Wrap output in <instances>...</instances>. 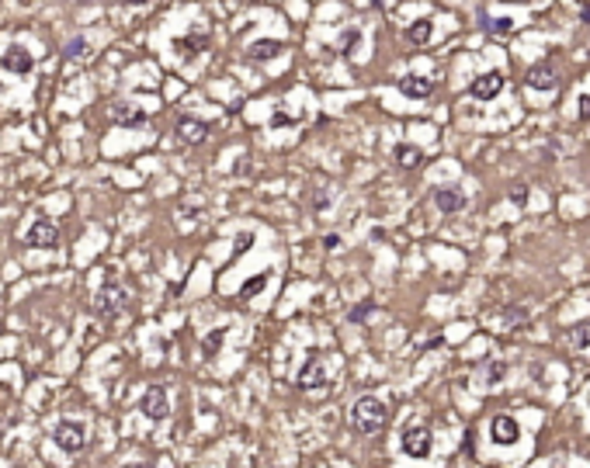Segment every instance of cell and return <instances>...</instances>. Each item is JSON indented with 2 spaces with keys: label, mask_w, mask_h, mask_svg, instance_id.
I'll return each instance as SVG.
<instances>
[{
  "label": "cell",
  "mask_w": 590,
  "mask_h": 468,
  "mask_svg": "<svg viewBox=\"0 0 590 468\" xmlns=\"http://www.w3.org/2000/svg\"><path fill=\"white\" fill-rule=\"evenodd\" d=\"M351 426L358 433H379L385 426V406H382L379 395H361L351 406Z\"/></svg>",
  "instance_id": "obj_1"
},
{
  "label": "cell",
  "mask_w": 590,
  "mask_h": 468,
  "mask_svg": "<svg viewBox=\"0 0 590 468\" xmlns=\"http://www.w3.org/2000/svg\"><path fill=\"white\" fill-rule=\"evenodd\" d=\"M52 444H56L59 451H66V455H80L87 448L84 424H77V420H59L56 430H52Z\"/></svg>",
  "instance_id": "obj_2"
},
{
  "label": "cell",
  "mask_w": 590,
  "mask_h": 468,
  "mask_svg": "<svg viewBox=\"0 0 590 468\" xmlns=\"http://www.w3.org/2000/svg\"><path fill=\"white\" fill-rule=\"evenodd\" d=\"M56 243H59V226L52 218H35L25 233V247L32 250H52Z\"/></svg>",
  "instance_id": "obj_3"
},
{
  "label": "cell",
  "mask_w": 590,
  "mask_h": 468,
  "mask_svg": "<svg viewBox=\"0 0 590 468\" xmlns=\"http://www.w3.org/2000/svg\"><path fill=\"white\" fill-rule=\"evenodd\" d=\"M139 410L146 413V420H167L170 413V399H167V388L164 385H150L146 392H143V402H139Z\"/></svg>",
  "instance_id": "obj_4"
},
{
  "label": "cell",
  "mask_w": 590,
  "mask_h": 468,
  "mask_svg": "<svg viewBox=\"0 0 590 468\" xmlns=\"http://www.w3.org/2000/svg\"><path fill=\"white\" fill-rule=\"evenodd\" d=\"M122 309H126V292H122V285L108 281V285L97 292V312H101L104 319H112V316H119Z\"/></svg>",
  "instance_id": "obj_5"
},
{
  "label": "cell",
  "mask_w": 590,
  "mask_h": 468,
  "mask_svg": "<svg viewBox=\"0 0 590 468\" xmlns=\"http://www.w3.org/2000/svg\"><path fill=\"white\" fill-rule=\"evenodd\" d=\"M403 455H410V458H427L431 455V430L427 426H410L403 433Z\"/></svg>",
  "instance_id": "obj_6"
},
{
  "label": "cell",
  "mask_w": 590,
  "mask_h": 468,
  "mask_svg": "<svg viewBox=\"0 0 590 468\" xmlns=\"http://www.w3.org/2000/svg\"><path fill=\"white\" fill-rule=\"evenodd\" d=\"M4 70L7 73H18V77H25V73H32V66H35V59H32V52L25 49V45H11L7 52H4Z\"/></svg>",
  "instance_id": "obj_7"
},
{
  "label": "cell",
  "mask_w": 590,
  "mask_h": 468,
  "mask_svg": "<svg viewBox=\"0 0 590 468\" xmlns=\"http://www.w3.org/2000/svg\"><path fill=\"white\" fill-rule=\"evenodd\" d=\"M524 84L531 87V90H552V87L559 84L555 63H538V66H531V70L524 73Z\"/></svg>",
  "instance_id": "obj_8"
},
{
  "label": "cell",
  "mask_w": 590,
  "mask_h": 468,
  "mask_svg": "<svg viewBox=\"0 0 590 468\" xmlns=\"http://www.w3.org/2000/svg\"><path fill=\"white\" fill-rule=\"evenodd\" d=\"M490 433H493V441H497V444H517V437H521V426H517V420H514L510 413H500V417H493Z\"/></svg>",
  "instance_id": "obj_9"
},
{
  "label": "cell",
  "mask_w": 590,
  "mask_h": 468,
  "mask_svg": "<svg viewBox=\"0 0 590 468\" xmlns=\"http://www.w3.org/2000/svg\"><path fill=\"white\" fill-rule=\"evenodd\" d=\"M299 385L302 388H323L327 385V371H323V361L320 357H309L299 371Z\"/></svg>",
  "instance_id": "obj_10"
},
{
  "label": "cell",
  "mask_w": 590,
  "mask_h": 468,
  "mask_svg": "<svg viewBox=\"0 0 590 468\" xmlns=\"http://www.w3.org/2000/svg\"><path fill=\"white\" fill-rule=\"evenodd\" d=\"M177 135H181L188 146H198V142L209 135V125L198 122V118H191V115H184V118H177Z\"/></svg>",
  "instance_id": "obj_11"
},
{
  "label": "cell",
  "mask_w": 590,
  "mask_h": 468,
  "mask_svg": "<svg viewBox=\"0 0 590 468\" xmlns=\"http://www.w3.org/2000/svg\"><path fill=\"white\" fill-rule=\"evenodd\" d=\"M500 87H504V77H500V73H483V77L472 84V94H476L479 101H490V97L500 94Z\"/></svg>",
  "instance_id": "obj_12"
},
{
  "label": "cell",
  "mask_w": 590,
  "mask_h": 468,
  "mask_svg": "<svg viewBox=\"0 0 590 468\" xmlns=\"http://www.w3.org/2000/svg\"><path fill=\"white\" fill-rule=\"evenodd\" d=\"M434 205H438L441 212H459L465 205V198L455 187H441V191H434Z\"/></svg>",
  "instance_id": "obj_13"
},
{
  "label": "cell",
  "mask_w": 590,
  "mask_h": 468,
  "mask_svg": "<svg viewBox=\"0 0 590 468\" xmlns=\"http://www.w3.org/2000/svg\"><path fill=\"white\" fill-rule=\"evenodd\" d=\"M399 90H403L407 97H427V94L434 90V80H427V77H403V80H399Z\"/></svg>",
  "instance_id": "obj_14"
},
{
  "label": "cell",
  "mask_w": 590,
  "mask_h": 468,
  "mask_svg": "<svg viewBox=\"0 0 590 468\" xmlns=\"http://www.w3.org/2000/svg\"><path fill=\"white\" fill-rule=\"evenodd\" d=\"M112 115H115L119 125H143V122H146V115H143L139 108H132V104H115Z\"/></svg>",
  "instance_id": "obj_15"
},
{
  "label": "cell",
  "mask_w": 590,
  "mask_h": 468,
  "mask_svg": "<svg viewBox=\"0 0 590 468\" xmlns=\"http://www.w3.org/2000/svg\"><path fill=\"white\" fill-rule=\"evenodd\" d=\"M431 32H434V28H431V18H421V21H414V25L407 28V39L414 45H423V42H431Z\"/></svg>",
  "instance_id": "obj_16"
},
{
  "label": "cell",
  "mask_w": 590,
  "mask_h": 468,
  "mask_svg": "<svg viewBox=\"0 0 590 468\" xmlns=\"http://www.w3.org/2000/svg\"><path fill=\"white\" fill-rule=\"evenodd\" d=\"M278 52H282V45H278V42H253L251 49H247V56H251V59H275Z\"/></svg>",
  "instance_id": "obj_17"
},
{
  "label": "cell",
  "mask_w": 590,
  "mask_h": 468,
  "mask_svg": "<svg viewBox=\"0 0 590 468\" xmlns=\"http://www.w3.org/2000/svg\"><path fill=\"white\" fill-rule=\"evenodd\" d=\"M87 52H90L87 39H70L63 45V59H87Z\"/></svg>",
  "instance_id": "obj_18"
},
{
  "label": "cell",
  "mask_w": 590,
  "mask_h": 468,
  "mask_svg": "<svg viewBox=\"0 0 590 468\" xmlns=\"http://www.w3.org/2000/svg\"><path fill=\"white\" fill-rule=\"evenodd\" d=\"M396 160H399L403 167H417L423 156H421V149H417V146H396Z\"/></svg>",
  "instance_id": "obj_19"
},
{
  "label": "cell",
  "mask_w": 590,
  "mask_h": 468,
  "mask_svg": "<svg viewBox=\"0 0 590 468\" xmlns=\"http://www.w3.org/2000/svg\"><path fill=\"white\" fill-rule=\"evenodd\" d=\"M570 337H573V343H577L580 350H587V347H590V319H584V323H577Z\"/></svg>",
  "instance_id": "obj_20"
},
{
  "label": "cell",
  "mask_w": 590,
  "mask_h": 468,
  "mask_svg": "<svg viewBox=\"0 0 590 468\" xmlns=\"http://www.w3.org/2000/svg\"><path fill=\"white\" fill-rule=\"evenodd\" d=\"M264 285H267V274H257V278H251V281H247V285L240 288V295L251 298V295H257V292H260Z\"/></svg>",
  "instance_id": "obj_21"
},
{
  "label": "cell",
  "mask_w": 590,
  "mask_h": 468,
  "mask_svg": "<svg viewBox=\"0 0 590 468\" xmlns=\"http://www.w3.org/2000/svg\"><path fill=\"white\" fill-rule=\"evenodd\" d=\"M372 312H375V305H372V302H361V305H354V309H351V319H354V323H361V319H368Z\"/></svg>",
  "instance_id": "obj_22"
},
{
  "label": "cell",
  "mask_w": 590,
  "mask_h": 468,
  "mask_svg": "<svg viewBox=\"0 0 590 468\" xmlns=\"http://www.w3.org/2000/svg\"><path fill=\"white\" fill-rule=\"evenodd\" d=\"M222 337H226V330H215V333H212L209 340H205V354H215V347L222 343Z\"/></svg>",
  "instance_id": "obj_23"
},
{
  "label": "cell",
  "mask_w": 590,
  "mask_h": 468,
  "mask_svg": "<svg viewBox=\"0 0 590 468\" xmlns=\"http://www.w3.org/2000/svg\"><path fill=\"white\" fill-rule=\"evenodd\" d=\"M490 28H493V32H497V35H507V32H510V28H514V21H510V18H500V21H493V25H490Z\"/></svg>",
  "instance_id": "obj_24"
},
{
  "label": "cell",
  "mask_w": 590,
  "mask_h": 468,
  "mask_svg": "<svg viewBox=\"0 0 590 468\" xmlns=\"http://www.w3.org/2000/svg\"><path fill=\"white\" fill-rule=\"evenodd\" d=\"M580 118H590V97L587 94L580 97Z\"/></svg>",
  "instance_id": "obj_25"
},
{
  "label": "cell",
  "mask_w": 590,
  "mask_h": 468,
  "mask_svg": "<svg viewBox=\"0 0 590 468\" xmlns=\"http://www.w3.org/2000/svg\"><path fill=\"white\" fill-rule=\"evenodd\" d=\"M500 375H504V364H493V368H490V382H497Z\"/></svg>",
  "instance_id": "obj_26"
},
{
  "label": "cell",
  "mask_w": 590,
  "mask_h": 468,
  "mask_svg": "<svg viewBox=\"0 0 590 468\" xmlns=\"http://www.w3.org/2000/svg\"><path fill=\"white\" fill-rule=\"evenodd\" d=\"M323 243H327V250H337V247H340V240H337V236H327Z\"/></svg>",
  "instance_id": "obj_27"
},
{
  "label": "cell",
  "mask_w": 590,
  "mask_h": 468,
  "mask_svg": "<svg viewBox=\"0 0 590 468\" xmlns=\"http://www.w3.org/2000/svg\"><path fill=\"white\" fill-rule=\"evenodd\" d=\"M128 468H153V465H128Z\"/></svg>",
  "instance_id": "obj_28"
},
{
  "label": "cell",
  "mask_w": 590,
  "mask_h": 468,
  "mask_svg": "<svg viewBox=\"0 0 590 468\" xmlns=\"http://www.w3.org/2000/svg\"><path fill=\"white\" fill-rule=\"evenodd\" d=\"M128 4H146V0H128Z\"/></svg>",
  "instance_id": "obj_29"
}]
</instances>
